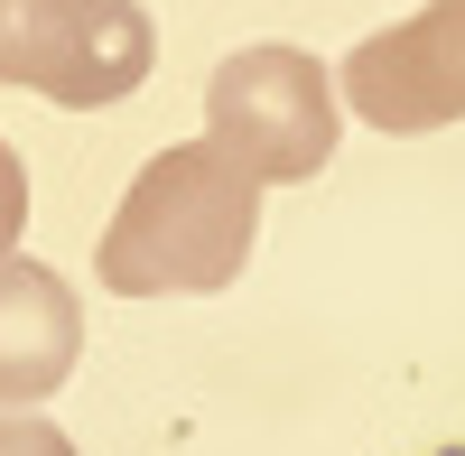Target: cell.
I'll return each mask as SVG.
<instances>
[{
    "label": "cell",
    "instance_id": "obj_1",
    "mask_svg": "<svg viewBox=\"0 0 465 456\" xmlns=\"http://www.w3.org/2000/svg\"><path fill=\"white\" fill-rule=\"evenodd\" d=\"M252 243H261V186L214 140H186L131 177V196L103 223L94 271L112 298H205L242 280Z\"/></svg>",
    "mask_w": 465,
    "mask_h": 456
},
{
    "label": "cell",
    "instance_id": "obj_2",
    "mask_svg": "<svg viewBox=\"0 0 465 456\" xmlns=\"http://www.w3.org/2000/svg\"><path fill=\"white\" fill-rule=\"evenodd\" d=\"M159 28L140 0H0V84L56 112H112L149 84Z\"/></svg>",
    "mask_w": 465,
    "mask_h": 456
},
{
    "label": "cell",
    "instance_id": "obj_3",
    "mask_svg": "<svg viewBox=\"0 0 465 456\" xmlns=\"http://www.w3.org/2000/svg\"><path fill=\"white\" fill-rule=\"evenodd\" d=\"M205 140L252 186H307L335 159V74L307 47H232L205 74Z\"/></svg>",
    "mask_w": 465,
    "mask_h": 456
},
{
    "label": "cell",
    "instance_id": "obj_4",
    "mask_svg": "<svg viewBox=\"0 0 465 456\" xmlns=\"http://www.w3.org/2000/svg\"><path fill=\"white\" fill-rule=\"evenodd\" d=\"M335 94L363 112L372 131H447L465 122V0H419L410 19L372 28L354 56L335 65Z\"/></svg>",
    "mask_w": 465,
    "mask_h": 456
},
{
    "label": "cell",
    "instance_id": "obj_5",
    "mask_svg": "<svg viewBox=\"0 0 465 456\" xmlns=\"http://www.w3.org/2000/svg\"><path fill=\"white\" fill-rule=\"evenodd\" d=\"M84 363V298L47 261H0V410H37Z\"/></svg>",
    "mask_w": 465,
    "mask_h": 456
},
{
    "label": "cell",
    "instance_id": "obj_6",
    "mask_svg": "<svg viewBox=\"0 0 465 456\" xmlns=\"http://www.w3.org/2000/svg\"><path fill=\"white\" fill-rule=\"evenodd\" d=\"M0 456H74V438L37 410H0Z\"/></svg>",
    "mask_w": 465,
    "mask_h": 456
},
{
    "label": "cell",
    "instance_id": "obj_7",
    "mask_svg": "<svg viewBox=\"0 0 465 456\" xmlns=\"http://www.w3.org/2000/svg\"><path fill=\"white\" fill-rule=\"evenodd\" d=\"M19 223H28V168H19V149L0 140V261L19 252Z\"/></svg>",
    "mask_w": 465,
    "mask_h": 456
},
{
    "label": "cell",
    "instance_id": "obj_8",
    "mask_svg": "<svg viewBox=\"0 0 465 456\" xmlns=\"http://www.w3.org/2000/svg\"><path fill=\"white\" fill-rule=\"evenodd\" d=\"M456 456H465V447H456Z\"/></svg>",
    "mask_w": 465,
    "mask_h": 456
}]
</instances>
